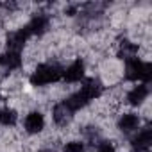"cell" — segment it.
<instances>
[{
  "label": "cell",
  "instance_id": "52a82bcc",
  "mask_svg": "<svg viewBox=\"0 0 152 152\" xmlns=\"http://www.w3.org/2000/svg\"><path fill=\"white\" fill-rule=\"evenodd\" d=\"M22 64V57L18 52H9L6 50L4 54H0V66H4L7 70H15Z\"/></svg>",
  "mask_w": 152,
  "mask_h": 152
},
{
  "label": "cell",
  "instance_id": "9c48e42d",
  "mask_svg": "<svg viewBox=\"0 0 152 152\" xmlns=\"http://www.w3.org/2000/svg\"><path fill=\"white\" fill-rule=\"evenodd\" d=\"M16 124V111L13 107H2L0 109V125L11 127Z\"/></svg>",
  "mask_w": 152,
  "mask_h": 152
},
{
  "label": "cell",
  "instance_id": "8992f818",
  "mask_svg": "<svg viewBox=\"0 0 152 152\" xmlns=\"http://www.w3.org/2000/svg\"><path fill=\"white\" fill-rule=\"evenodd\" d=\"M140 124H141V120H140L138 115H134V113H125V115H122V118H120V122H118V127H120V131H124V132H132V131H138Z\"/></svg>",
  "mask_w": 152,
  "mask_h": 152
},
{
  "label": "cell",
  "instance_id": "7a4b0ae2",
  "mask_svg": "<svg viewBox=\"0 0 152 152\" xmlns=\"http://www.w3.org/2000/svg\"><path fill=\"white\" fill-rule=\"evenodd\" d=\"M52 118H54V122H56L57 125L66 127V125L73 120V111L68 107L66 102H59V104L54 107V111H52Z\"/></svg>",
  "mask_w": 152,
  "mask_h": 152
},
{
  "label": "cell",
  "instance_id": "30bf717a",
  "mask_svg": "<svg viewBox=\"0 0 152 152\" xmlns=\"http://www.w3.org/2000/svg\"><path fill=\"white\" fill-rule=\"evenodd\" d=\"M63 152H84V143L83 141H68L64 145Z\"/></svg>",
  "mask_w": 152,
  "mask_h": 152
},
{
  "label": "cell",
  "instance_id": "3957f363",
  "mask_svg": "<svg viewBox=\"0 0 152 152\" xmlns=\"http://www.w3.org/2000/svg\"><path fill=\"white\" fill-rule=\"evenodd\" d=\"M84 77V64L83 61H73L70 66L63 70V79L66 83H79Z\"/></svg>",
  "mask_w": 152,
  "mask_h": 152
},
{
  "label": "cell",
  "instance_id": "8fae6325",
  "mask_svg": "<svg viewBox=\"0 0 152 152\" xmlns=\"http://www.w3.org/2000/svg\"><path fill=\"white\" fill-rule=\"evenodd\" d=\"M97 152H116V148L111 141H102V143H99Z\"/></svg>",
  "mask_w": 152,
  "mask_h": 152
},
{
  "label": "cell",
  "instance_id": "5b68a950",
  "mask_svg": "<svg viewBox=\"0 0 152 152\" xmlns=\"http://www.w3.org/2000/svg\"><path fill=\"white\" fill-rule=\"evenodd\" d=\"M147 97H148V90H147L145 84H138V86H134V88L125 95V99H127L129 104H132V106H141V104L147 100Z\"/></svg>",
  "mask_w": 152,
  "mask_h": 152
},
{
  "label": "cell",
  "instance_id": "277c9868",
  "mask_svg": "<svg viewBox=\"0 0 152 152\" xmlns=\"http://www.w3.org/2000/svg\"><path fill=\"white\" fill-rule=\"evenodd\" d=\"M45 127V118L39 111H31L27 116H25V129L27 132L31 134H36V132H41Z\"/></svg>",
  "mask_w": 152,
  "mask_h": 152
},
{
  "label": "cell",
  "instance_id": "ba28073f",
  "mask_svg": "<svg viewBox=\"0 0 152 152\" xmlns=\"http://www.w3.org/2000/svg\"><path fill=\"white\" fill-rule=\"evenodd\" d=\"M152 143V131L150 129H143L138 132V136L134 138L132 145H134V150H148Z\"/></svg>",
  "mask_w": 152,
  "mask_h": 152
},
{
  "label": "cell",
  "instance_id": "6da1fadb",
  "mask_svg": "<svg viewBox=\"0 0 152 152\" xmlns=\"http://www.w3.org/2000/svg\"><path fill=\"white\" fill-rule=\"evenodd\" d=\"M63 77V70L57 66V64H39L32 75H31V83L32 86H45V84H52L56 81H59Z\"/></svg>",
  "mask_w": 152,
  "mask_h": 152
}]
</instances>
